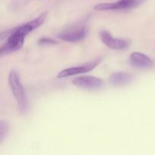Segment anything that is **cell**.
<instances>
[{
  "instance_id": "5b68a950",
  "label": "cell",
  "mask_w": 155,
  "mask_h": 155,
  "mask_svg": "<svg viewBox=\"0 0 155 155\" xmlns=\"http://www.w3.org/2000/svg\"><path fill=\"white\" fill-rule=\"evenodd\" d=\"M75 86L85 89H98L104 86V81L93 76H82L77 77L72 81Z\"/></svg>"
},
{
  "instance_id": "ba28073f",
  "label": "cell",
  "mask_w": 155,
  "mask_h": 155,
  "mask_svg": "<svg viewBox=\"0 0 155 155\" xmlns=\"http://www.w3.org/2000/svg\"><path fill=\"white\" fill-rule=\"evenodd\" d=\"M130 63L136 68H148L153 65V61L148 56L142 52H133L130 56Z\"/></svg>"
},
{
  "instance_id": "8992f818",
  "label": "cell",
  "mask_w": 155,
  "mask_h": 155,
  "mask_svg": "<svg viewBox=\"0 0 155 155\" xmlns=\"http://www.w3.org/2000/svg\"><path fill=\"white\" fill-rule=\"evenodd\" d=\"M100 38L103 44L107 48L114 50L127 49L130 47V42L126 39L114 38L107 31H101L100 33Z\"/></svg>"
},
{
  "instance_id": "8fae6325",
  "label": "cell",
  "mask_w": 155,
  "mask_h": 155,
  "mask_svg": "<svg viewBox=\"0 0 155 155\" xmlns=\"http://www.w3.org/2000/svg\"><path fill=\"white\" fill-rule=\"evenodd\" d=\"M57 42L54 40L51 39H48V38H42L39 40V44L41 45H54Z\"/></svg>"
},
{
  "instance_id": "3957f363",
  "label": "cell",
  "mask_w": 155,
  "mask_h": 155,
  "mask_svg": "<svg viewBox=\"0 0 155 155\" xmlns=\"http://www.w3.org/2000/svg\"><path fill=\"white\" fill-rule=\"evenodd\" d=\"M100 62H101V58H97L92 61L87 62V63L84 64L83 65L67 68V69L61 71L58 74V78H65V77H72V76L87 73L89 71H92L95 68H96L99 64Z\"/></svg>"
},
{
  "instance_id": "30bf717a",
  "label": "cell",
  "mask_w": 155,
  "mask_h": 155,
  "mask_svg": "<svg viewBox=\"0 0 155 155\" xmlns=\"http://www.w3.org/2000/svg\"><path fill=\"white\" fill-rule=\"evenodd\" d=\"M9 133V124L8 121H0V140L1 142L5 139Z\"/></svg>"
},
{
  "instance_id": "9c48e42d",
  "label": "cell",
  "mask_w": 155,
  "mask_h": 155,
  "mask_svg": "<svg viewBox=\"0 0 155 155\" xmlns=\"http://www.w3.org/2000/svg\"><path fill=\"white\" fill-rule=\"evenodd\" d=\"M133 78V76L130 73L117 72L110 75L109 82L114 86H123L131 83Z\"/></svg>"
},
{
  "instance_id": "52a82bcc",
  "label": "cell",
  "mask_w": 155,
  "mask_h": 155,
  "mask_svg": "<svg viewBox=\"0 0 155 155\" xmlns=\"http://www.w3.org/2000/svg\"><path fill=\"white\" fill-rule=\"evenodd\" d=\"M87 33L88 30L86 27H77L62 32L58 36V37L65 42H77L84 39Z\"/></svg>"
},
{
  "instance_id": "7a4b0ae2",
  "label": "cell",
  "mask_w": 155,
  "mask_h": 155,
  "mask_svg": "<svg viewBox=\"0 0 155 155\" xmlns=\"http://www.w3.org/2000/svg\"><path fill=\"white\" fill-rule=\"evenodd\" d=\"M8 85L18 103L19 110L22 114H25L28 108V99L25 90L21 84L19 75L15 71H12L9 74Z\"/></svg>"
},
{
  "instance_id": "6da1fadb",
  "label": "cell",
  "mask_w": 155,
  "mask_h": 155,
  "mask_svg": "<svg viewBox=\"0 0 155 155\" xmlns=\"http://www.w3.org/2000/svg\"><path fill=\"white\" fill-rule=\"evenodd\" d=\"M47 17L46 12H43L39 16L29 22L19 25L18 27L6 32L8 39L5 45L0 49V54L3 55L14 52L22 48L24 43V39L27 34L35 29L40 27Z\"/></svg>"
},
{
  "instance_id": "277c9868",
  "label": "cell",
  "mask_w": 155,
  "mask_h": 155,
  "mask_svg": "<svg viewBox=\"0 0 155 155\" xmlns=\"http://www.w3.org/2000/svg\"><path fill=\"white\" fill-rule=\"evenodd\" d=\"M144 0H119L116 2L103 3L95 6V10L98 11H114L127 10L136 7Z\"/></svg>"
}]
</instances>
